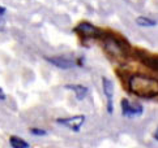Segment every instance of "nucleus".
Returning a JSON list of instances; mask_svg holds the SVG:
<instances>
[{"label":"nucleus","mask_w":158,"mask_h":148,"mask_svg":"<svg viewBox=\"0 0 158 148\" xmlns=\"http://www.w3.org/2000/svg\"><path fill=\"white\" fill-rule=\"evenodd\" d=\"M103 47L106 49V52L109 53L111 57L123 60L127 55L126 45H124L119 39H116L111 35H105L103 37Z\"/></svg>","instance_id":"obj_2"},{"label":"nucleus","mask_w":158,"mask_h":148,"mask_svg":"<svg viewBox=\"0 0 158 148\" xmlns=\"http://www.w3.org/2000/svg\"><path fill=\"white\" fill-rule=\"evenodd\" d=\"M137 25L140 26H145V27H150V26H156V21L148 18V17H139L136 20Z\"/></svg>","instance_id":"obj_10"},{"label":"nucleus","mask_w":158,"mask_h":148,"mask_svg":"<svg viewBox=\"0 0 158 148\" xmlns=\"http://www.w3.org/2000/svg\"><path fill=\"white\" fill-rule=\"evenodd\" d=\"M122 112L126 117H136L143 113V107L137 103H131L127 99L122 100Z\"/></svg>","instance_id":"obj_3"},{"label":"nucleus","mask_w":158,"mask_h":148,"mask_svg":"<svg viewBox=\"0 0 158 148\" xmlns=\"http://www.w3.org/2000/svg\"><path fill=\"white\" fill-rule=\"evenodd\" d=\"M76 30L80 34H82V35L90 37V38H97L101 35V31L92 24H89V22H81V24L76 27Z\"/></svg>","instance_id":"obj_6"},{"label":"nucleus","mask_w":158,"mask_h":148,"mask_svg":"<svg viewBox=\"0 0 158 148\" xmlns=\"http://www.w3.org/2000/svg\"><path fill=\"white\" fill-rule=\"evenodd\" d=\"M145 64L152 69L158 72V57H152V59H145Z\"/></svg>","instance_id":"obj_11"},{"label":"nucleus","mask_w":158,"mask_h":148,"mask_svg":"<svg viewBox=\"0 0 158 148\" xmlns=\"http://www.w3.org/2000/svg\"><path fill=\"white\" fill-rule=\"evenodd\" d=\"M102 83H103V91H105V95L107 100H109V103H107V112L111 113L114 112V107H112V98H114V84L110 79L107 78H103L102 79Z\"/></svg>","instance_id":"obj_5"},{"label":"nucleus","mask_w":158,"mask_h":148,"mask_svg":"<svg viewBox=\"0 0 158 148\" xmlns=\"http://www.w3.org/2000/svg\"><path fill=\"white\" fill-rule=\"evenodd\" d=\"M9 142H10L12 148H29V144H27L25 140L19 138V136H10Z\"/></svg>","instance_id":"obj_9"},{"label":"nucleus","mask_w":158,"mask_h":148,"mask_svg":"<svg viewBox=\"0 0 158 148\" xmlns=\"http://www.w3.org/2000/svg\"><path fill=\"white\" fill-rule=\"evenodd\" d=\"M84 121H85V117L84 116H75V117H71V118H59L56 122L71 129L72 131L77 133L84 125Z\"/></svg>","instance_id":"obj_4"},{"label":"nucleus","mask_w":158,"mask_h":148,"mask_svg":"<svg viewBox=\"0 0 158 148\" xmlns=\"http://www.w3.org/2000/svg\"><path fill=\"white\" fill-rule=\"evenodd\" d=\"M47 61L51 62L55 66L61 68V69H71V68L75 66V62L69 59H65V57H48Z\"/></svg>","instance_id":"obj_7"},{"label":"nucleus","mask_w":158,"mask_h":148,"mask_svg":"<svg viewBox=\"0 0 158 148\" xmlns=\"http://www.w3.org/2000/svg\"><path fill=\"white\" fill-rule=\"evenodd\" d=\"M154 138H156V139L158 140V129L156 130V133H154Z\"/></svg>","instance_id":"obj_14"},{"label":"nucleus","mask_w":158,"mask_h":148,"mask_svg":"<svg viewBox=\"0 0 158 148\" xmlns=\"http://www.w3.org/2000/svg\"><path fill=\"white\" fill-rule=\"evenodd\" d=\"M65 88H69V90L75 91L76 98L78 100H82L86 96V94H88V88L81 86V84H68V86H65Z\"/></svg>","instance_id":"obj_8"},{"label":"nucleus","mask_w":158,"mask_h":148,"mask_svg":"<svg viewBox=\"0 0 158 148\" xmlns=\"http://www.w3.org/2000/svg\"><path fill=\"white\" fill-rule=\"evenodd\" d=\"M30 131L34 134V135H46V131H43V130H39V129H31Z\"/></svg>","instance_id":"obj_12"},{"label":"nucleus","mask_w":158,"mask_h":148,"mask_svg":"<svg viewBox=\"0 0 158 148\" xmlns=\"http://www.w3.org/2000/svg\"><path fill=\"white\" fill-rule=\"evenodd\" d=\"M129 90L141 98H153L158 95V81L156 78L135 74L129 78Z\"/></svg>","instance_id":"obj_1"},{"label":"nucleus","mask_w":158,"mask_h":148,"mask_svg":"<svg viewBox=\"0 0 158 148\" xmlns=\"http://www.w3.org/2000/svg\"><path fill=\"white\" fill-rule=\"evenodd\" d=\"M4 12H5V9H4V8H2V7H0V16H2V14H3Z\"/></svg>","instance_id":"obj_15"},{"label":"nucleus","mask_w":158,"mask_h":148,"mask_svg":"<svg viewBox=\"0 0 158 148\" xmlns=\"http://www.w3.org/2000/svg\"><path fill=\"white\" fill-rule=\"evenodd\" d=\"M5 99V95H4V92L2 90H0V100H4Z\"/></svg>","instance_id":"obj_13"}]
</instances>
